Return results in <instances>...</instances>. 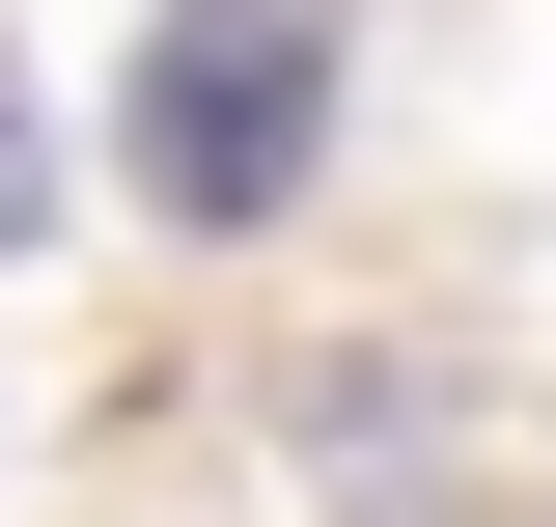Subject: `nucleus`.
<instances>
[{"mask_svg":"<svg viewBox=\"0 0 556 527\" xmlns=\"http://www.w3.org/2000/svg\"><path fill=\"white\" fill-rule=\"evenodd\" d=\"M334 56H362V0H167V56H139V195L167 222H278L334 167Z\"/></svg>","mask_w":556,"mask_h":527,"instance_id":"f257e3e1","label":"nucleus"},{"mask_svg":"<svg viewBox=\"0 0 556 527\" xmlns=\"http://www.w3.org/2000/svg\"><path fill=\"white\" fill-rule=\"evenodd\" d=\"M0 250H28V139H0Z\"/></svg>","mask_w":556,"mask_h":527,"instance_id":"f03ea898","label":"nucleus"}]
</instances>
